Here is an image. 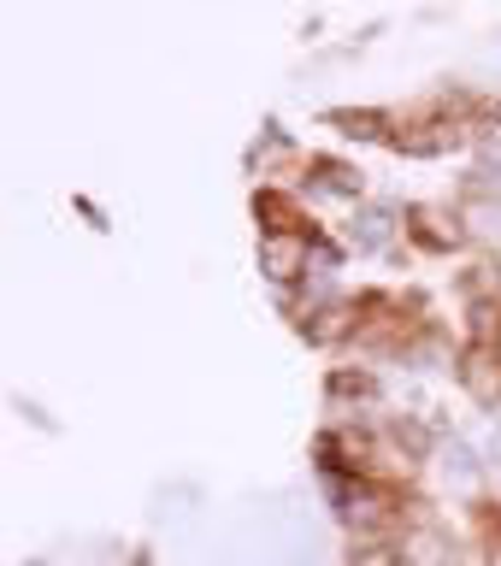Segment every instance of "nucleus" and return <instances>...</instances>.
I'll return each mask as SVG.
<instances>
[{"label":"nucleus","mask_w":501,"mask_h":566,"mask_svg":"<svg viewBox=\"0 0 501 566\" xmlns=\"http://www.w3.org/2000/svg\"><path fill=\"white\" fill-rule=\"evenodd\" d=\"M478 566H501V537H495V543L484 548V555H478Z\"/></svg>","instance_id":"nucleus-6"},{"label":"nucleus","mask_w":501,"mask_h":566,"mask_svg":"<svg viewBox=\"0 0 501 566\" xmlns=\"http://www.w3.org/2000/svg\"><path fill=\"white\" fill-rule=\"evenodd\" d=\"M348 566H407L396 537H361L348 548Z\"/></svg>","instance_id":"nucleus-5"},{"label":"nucleus","mask_w":501,"mask_h":566,"mask_svg":"<svg viewBox=\"0 0 501 566\" xmlns=\"http://www.w3.org/2000/svg\"><path fill=\"white\" fill-rule=\"evenodd\" d=\"M319 260V242L307 230H265L260 242V265L265 277L278 283V290H295V283H307V265Z\"/></svg>","instance_id":"nucleus-1"},{"label":"nucleus","mask_w":501,"mask_h":566,"mask_svg":"<svg viewBox=\"0 0 501 566\" xmlns=\"http://www.w3.org/2000/svg\"><path fill=\"white\" fill-rule=\"evenodd\" d=\"M407 230L425 248H467V230H460V212L449 207H407Z\"/></svg>","instance_id":"nucleus-4"},{"label":"nucleus","mask_w":501,"mask_h":566,"mask_svg":"<svg viewBox=\"0 0 501 566\" xmlns=\"http://www.w3.org/2000/svg\"><path fill=\"white\" fill-rule=\"evenodd\" d=\"M490 348H495V354H501V325H495V336H490Z\"/></svg>","instance_id":"nucleus-7"},{"label":"nucleus","mask_w":501,"mask_h":566,"mask_svg":"<svg viewBox=\"0 0 501 566\" xmlns=\"http://www.w3.org/2000/svg\"><path fill=\"white\" fill-rule=\"evenodd\" d=\"M455 212H460V230H467V248L501 265V195H460Z\"/></svg>","instance_id":"nucleus-3"},{"label":"nucleus","mask_w":501,"mask_h":566,"mask_svg":"<svg viewBox=\"0 0 501 566\" xmlns=\"http://www.w3.org/2000/svg\"><path fill=\"white\" fill-rule=\"evenodd\" d=\"M455 378H460V389H467V401L490 407V413L501 407V354L490 343H467V348H460Z\"/></svg>","instance_id":"nucleus-2"}]
</instances>
